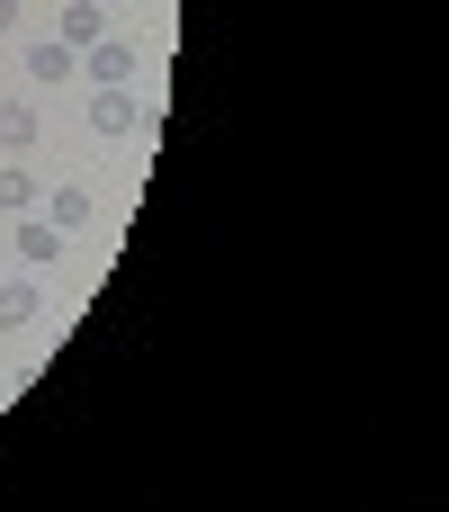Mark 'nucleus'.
Returning a JSON list of instances; mask_svg holds the SVG:
<instances>
[{"label": "nucleus", "instance_id": "obj_7", "mask_svg": "<svg viewBox=\"0 0 449 512\" xmlns=\"http://www.w3.org/2000/svg\"><path fill=\"white\" fill-rule=\"evenodd\" d=\"M54 252H63V234H54L45 216H36V225H18V261H27V270H45Z\"/></svg>", "mask_w": 449, "mask_h": 512}, {"label": "nucleus", "instance_id": "obj_3", "mask_svg": "<svg viewBox=\"0 0 449 512\" xmlns=\"http://www.w3.org/2000/svg\"><path fill=\"white\" fill-rule=\"evenodd\" d=\"M36 315H45V288H36V279H9V288H0V333H27Z\"/></svg>", "mask_w": 449, "mask_h": 512}, {"label": "nucleus", "instance_id": "obj_8", "mask_svg": "<svg viewBox=\"0 0 449 512\" xmlns=\"http://www.w3.org/2000/svg\"><path fill=\"white\" fill-rule=\"evenodd\" d=\"M0 144H9V153L36 144V108H27V99H0Z\"/></svg>", "mask_w": 449, "mask_h": 512}, {"label": "nucleus", "instance_id": "obj_5", "mask_svg": "<svg viewBox=\"0 0 449 512\" xmlns=\"http://www.w3.org/2000/svg\"><path fill=\"white\" fill-rule=\"evenodd\" d=\"M90 126H99V135H126V126H135V99H126V90H90Z\"/></svg>", "mask_w": 449, "mask_h": 512}, {"label": "nucleus", "instance_id": "obj_10", "mask_svg": "<svg viewBox=\"0 0 449 512\" xmlns=\"http://www.w3.org/2000/svg\"><path fill=\"white\" fill-rule=\"evenodd\" d=\"M9 27H18V0H0V36H9Z\"/></svg>", "mask_w": 449, "mask_h": 512}, {"label": "nucleus", "instance_id": "obj_9", "mask_svg": "<svg viewBox=\"0 0 449 512\" xmlns=\"http://www.w3.org/2000/svg\"><path fill=\"white\" fill-rule=\"evenodd\" d=\"M0 207H9V216L36 207V171H27V162H0Z\"/></svg>", "mask_w": 449, "mask_h": 512}, {"label": "nucleus", "instance_id": "obj_6", "mask_svg": "<svg viewBox=\"0 0 449 512\" xmlns=\"http://www.w3.org/2000/svg\"><path fill=\"white\" fill-rule=\"evenodd\" d=\"M45 225H54V234L90 225V189H54V198H45Z\"/></svg>", "mask_w": 449, "mask_h": 512}, {"label": "nucleus", "instance_id": "obj_2", "mask_svg": "<svg viewBox=\"0 0 449 512\" xmlns=\"http://www.w3.org/2000/svg\"><path fill=\"white\" fill-rule=\"evenodd\" d=\"M99 36H108V0H72V9L54 18V45H72V54L99 45Z\"/></svg>", "mask_w": 449, "mask_h": 512}, {"label": "nucleus", "instance_id": "obj_4", "mask_svg": "<svg viewBox=\"0 0 449 512\" xmlns=\"http://www.w3.org/2000/svg\"><path fill=\"white\" fill-rule=\"evenodd\" d=\"M72 72H81V54H72V45H54V36H45V45H27V81H72Z\"/></svg>", "mask_w": 449, "mask_h": 512}, {"label": "nucleus", "instance_id": "obj_1", "mask_svg": "<svg viewBox=\"0 0 449 512\" xmlns=\"http://www.w3.org/2000/svg\"><path fill=\"white\" fill-rule=\"evenodd\" d=\"M81 72H90L99 90H126L144 63H135V45H126V36H99V45H81Z\"/></svg>", "mask_w": 449, "mask_h": 512}]
</instances>
